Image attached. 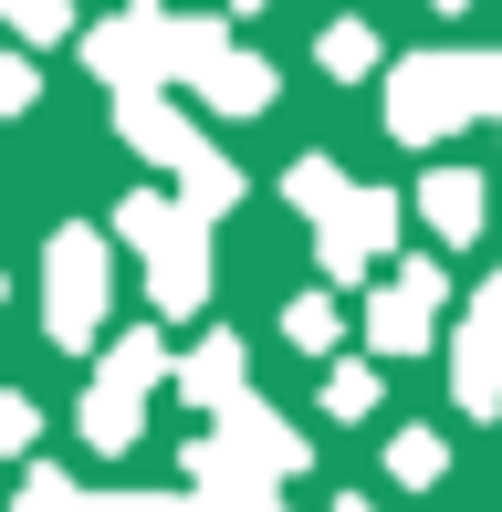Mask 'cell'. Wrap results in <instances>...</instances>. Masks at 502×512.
<instances>
[]
</instances>
